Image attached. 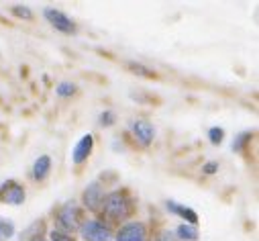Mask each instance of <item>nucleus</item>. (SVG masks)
I'll return each instance as SVG.
<instances>
[{
    "mask_svg": "<svg viewBox=\"0 0 259 241\" xmlns=\"http://www.w3.org/2000/svg\"><path fill=\"white\" fill-rule=\"evenodd\" d=\"M116 241H145V225L141 223H128L118 229Z\"/></svg>",
    "mask_w": 259,
    "mask_h": 241,
    "instance_id": "4",
    "label": "nucleus"
},
{
    "mask_svg": "<svg viewBox=\"0 0 259 241\" xmlns=\"http://www.w3.org/2000/svg\"><path fill=\"white\" fill-rule=\"evenodd\" d=\"M49 170H51V159H49V155H41V157L35 162V166H33V176H35V180H43V178L49 174Z\"/></svg>",
    "mask_w": 259,
    "mask_h": 241,
    "instance_id": "11",
    "label": "nucleus"
},
{
    "mask_svg": "<svg viewBox=\"0 0 259 241\" xmlns=\"http://www.w3.org/2000/svg\"><path fill=\"white\" fill-rule=\"evenodd\" d=\"M82 237L86 241H110V231L98 221H88L82 227Z\"/></svg>",
    "mask_w": 259,
    "mask_h": 241,
    "instance_id": "1",
    "label": "nucleus"
},
{
    "mask_svg": "<svg viewBox=\"0 0 259 241\" xmlns=\"http://www.w3.org/2000/svg\"><path fill=\"white\" fill-rule=\"evenodd\" d=\"M45 19L61 33H72L74 31V23L68 15H63L61 11H55V9H45Z\"/></svg>",
    "mask_w": 259,
    "mask_h": 241,
    "instance_id": "2",
    "label": "nucleus"
},
{
    "mask_svg": "<svg viewBox=\"0 0 259 241\" xmlns=\"http://www.w3.org/2000/svg\"><path fill=\"white\" fill-rule=\"evenodd\" d=\"M0 200H5V203H9V205L19 207V205H23V200H25V190H23L17 182H7L3 188H0Z\"/></svg>",
    "mask_w": 259,
    "mask_h": 241,
    "instance_id": "5",
    "label": "nucleus"
},
{
    "mask_svg": "<svg viewBox=\"0 0 259 241\" xmlns=\"http://www.w3.org/2000/svg\"><path fill=\"white\" fill-rule=\"evenodd\" d=\"M133 133L143 145H149L153 135H155V129H153L151 123H147V120H135L133 123Z\"/></svg>",
    "mask_w": 259,
    "mask_h": 241,
    "instance_id": "6",
    "label": "nucleus"
},
{
    "mask_svg": "<svg viewBox=\"0 0 259 241\" xmlns=\"http://www.w3.org/2000/svg\"><path fill=\"white\" fill-rule=\"evenodd\" d=\"M104 209H106V215H108V217H112V219L126 217V213H128L126 200H124V196H120L118 192H112V194L106 198Z\"/></svg>",
    "mask_w": 259,
    "mask_h": 241,
    "instance_id": "3",
    "label": "nucleus"
},
{
    "mask_svg": "<svg viewBox=\"0 0 259 241\" xmlns=\"http://www.w3.org/2000/svg\"><path fill=\"white\" fill-rule=\"evenodd\" d=\"M57 96H61V98H66V96H72L74 92H76V86L72 84V82H61L59 86H57Z\"/></svg>",
    "mask_w": 259,
    "mask_h": 241,
    "instance_id": "13",
    "label": "nucleus"
},
{
    "mask_svg": "<svg viewBox=\"0 0 259 241\" xmlns=\"http://www.w3.org/2000/svg\"><path fill=\"white\" fill-rule=\"evenodd\" d=\"M169 237H171V235H163V237H161V239H159V241H171V239H169Z\"/></svg>",
    "mask_w": 259,
    "mask_h": 241,
    "instance_id": "22",
    "label": "nucleus"
},
{
    "mask_svg": "<svg viewBox=\"0 0 259 241\" xmlns=\"http://www.w3.org/2000/svg\"><path fill=\"white\" fill-rule=\"evenodd\" d=\"M13 13L17 15V17H23V19H31L33 15H31V11L27 9V7H15L13 9Z\"/></svg>",
    "mask_w": 259,
    "mask_h": 241,
    "instance_id": "18",
    "label": "nucleus"
},
{
    "mask_svg": "<svg viewBox=\"0 0 259 241\" xmlns=\"http://www.w3.org/2000/svg\"><path fill=\"white\" fill-rule=\"evenodd\" d=\"M92 145H94V139H92V135H84L80 141H78V145L74 147V153H72V159H74V164H82L88 155H90V151H92Z\"/></svg>",
    "mask_w": 259,
    "mask_h": 241,
    "instance_id": "7",
    "label": "nucleus"
},
{
    "mask_svg": "<svg viewBox=\"0 0 259 241\" xmlns=\"http://www.w3.org/2000/svg\"><path fill=\"white\" fill-rule=\"evenodd\" d=\"M247 137H249V133H243V135H239L237 143H233V149H241V147H243V143L247 141Z\"/></svg>",
    "mask_w": 259,
    "mask_h": 241,
    "instance_id": "19",
    "label": "nucleus"
},
{
    "mask_svg": "<svg viewBox=\"0 0 259 241\" xmlns=\"http://www.w3.org/2000/svg\"><path fill=\"white\" fill-rule=\"evenodd\" d=\"M114 123V112H110V110H104L102 114H100V125H112Z\"/></svg>",
    "mask_w": 259,
    "mask_h": 241,
    "instance_id": "16",
    "label": "nucleus"
},
{
    "mask_svg": "<svg viewBox=\"0 0 259 241\" xmlns=\"http://www.w3.org/2000/svg\"><path fill=\"white\" fill-rule=\"evenodd\" d=\"M51 239H53V241H72V237H66V235H61V233H57V231L51 233Z\"/></svg>",
    "mask_w": 259,
    "mask_h": 241,
    "instance_id": "21",
    "label": "nucleus"
},
{
    "mask_svg": "<svg viewBox=\"0 0 259 241\" xmlns=\"http://www.w3.org/2000/svg\"><path fill=\"white\" fill-rule=\"evenodd\" d=\"M128 68H131L133 72H139L141 76H153V72L149 68H143L141 64H128Z\"/></svg>",
    "mask_w": 259,
    "mask_h": 241,
    "instance_id": "17",
    "label": "nucleus"
},
{
    "mask_svg": "<svg viewBox=\"0 0 259 241\" xmlns=\"http://www.w3.org/2000/svg\"><path fill=\"white\" fill-rule=\"evenodd\" d=\"M100 200H102V192H100L98 184L94 182V184H90V186L86 188V192H84V203H86L88 209H98Z\"/></svg>",
    "mask_w": 259,
    "mask_h": 241,
    "instance_id": "10",
    "label": "nucleus"
},
{
    "mask_svg": "<svg viewBox=\"0 0 259 241\" xmlns=\"http://www.w3.org/2000/svg\"><path fill=\"white\" fill-rule=\"evenodd\" d=\"M167 211H171V213L180 215V217H182V219H186L190 225H196V223H198V215H196V213H194L192 209H188V207H182V205L174 203V200H169V203H167Z\"/></svg>",
    "mask_w": 259,
    "mask_h": 241,
    "instance_id": "9",
    "label": "nucleus"
},
{
    "mask_svg": "<svg viewBox=\"0 0 259 241\" xmlns=\"http://www.w3.org/2000/svg\"><path fill=\"white\" fill-rule=\"evenodd\" d=\"M208 137H210V141L217 145V143H221V141H223L225 131H223V129H219V127H214V129H210V131H208Z\"/></svg>",
    "mask_w": 259,
    "mask_h": 241,
    "instance_id": "15",
    "label": "nucleus"
},
{
    "mask_svg": "<svg viewBox=\"0 0 259 241\" xmlns=\"http://www.w3.org/2000/svg\"><path fill=\"white\" fill-rule=\"evenodd\" d=\"M13 233H15V227H13V223L0 221V241H3V239H9Z\"/></svg>",
    "mask_w": 259,
    "mask_h": 241,
    "instance_id": "14",
    "label": "nucleus"
},
{
    "mask_svg": "<svg viewBox=\"0 0 259 241\" xmlns=\"http://www.w3.org/2000/svg\"><path fill=\"white\" fill-rule=\"evenodd\" d=\"M176 233H178V237L184 239V241H196V239H198V229H196V225H180Z\"/></svg>",
    "mask_w": 259,
    "mask_h": 241,
    "instance_id": "12",
    "label": "nucleus"
},
{
    "mask_svg": "<svg viewBox=\"0 0 259 241\" xmlns=\"http://www.w3.org/2000/svg\"><path fill=\"white\" fill-rule=\"evenodd\" d=\"M59 223L66 229H76L78 227V209L74 205H66L59 213Z\"/></svg>",
    "mask_w": 259,
    "mask_h": 241,
    "instance_id": "8",
    "label": "nucleus"
},
{
    "mask_svg": "<svg viewBox=\"0 0 259 241\" xmlns=\"http://www.w3.org/2000/svg\"><path fill=\"white\" fill-rule=\"evenodd\" d=\"M217 170H219V164H214V162H210V164H206L202 168V172H206V174H214Z\"/></svg>",
    "mask_w": 259,
    "mask_h": 241,
    "instance_id": "20",
    "label": "nucleus"
}]
</instances>
